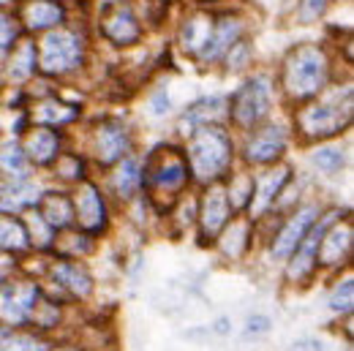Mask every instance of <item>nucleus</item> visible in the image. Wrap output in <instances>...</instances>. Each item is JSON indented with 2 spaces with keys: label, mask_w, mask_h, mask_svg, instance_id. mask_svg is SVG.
I'll list each match as a JSON object with an SVG mask.
<instances>
[{
  "label": "nucleus",
  "mask_w": 354,
  "mask_h": 351,
  "mask_svg": "<svg viewBox=\"0 0 354 351\" xmlns=\"http://www.w3.org/2000/svg\"><path fill=\"white\" fill-rule=\"evenodd\" d=\"M36 68V46L33 44H19L14 46V57H11V66H8V77L11 79H25L30 77Z\"/></svg>",
  "instance_id": "28"
},
{
  "label": "nucleus",
  "mask_w": 354,
  "mask_h": 351,
  "mask_svg": "<svg viewBox=\"0 0 354 351\" xmlns=\"http://www.w3.org/2000/svg\"><path fill=\"white\" fill-rule=\"evenodd\" d=\"M354 305V283L352 278H346L344 283H338L330 294V307L333 310H352Z\"/></svg>",
  "instance_id": "35"
},
{
  "label": "nucleus",
  "mask_w": 354,
  "mask_h": 351,
  "mask_svg": "<svg viewBox=\"0 0 354 351\" xmlns=\"http://www.w3.org/2000/svg\"><path fill=\"white\" fill-rule=\"evenodd\" d=\"M30 115H33V120L41 123V126H66V123H71V120L80 115V109L71 106V104H63V101L55 98V95H49V98L39 101V104L33 106Z\"/></svg>",
  "instance_id": "22"
},
{
  "label": "nucleus",
  "mask_w": 354,
  "mask_h": 351,
  "mask_svg": "<svg viewBox=\"0 0 354 351\" xmlns=\"http://www.w3.org/2000/svg\"><path fill=\"white\" fill-rule=\"evenodd\" d=\"M188 164L185 155L175 147H156L145 167V182L150 191V202L164 213L172 207L175 196L188 182Z\"/></svg>",
  "instance_id": "3"
},
{
  "label": "nucleus",
  "mask_w": 354,
  "mask_h": 351,
  "mask_svg": "<svg viewBox=\"0 0 354 351\" xmlns=\"http://www.w3.org/2000/svg\"><path fill=\"white\" fill-rule=\"evenodd\" d=\"M28 245H30V240H28L25 223L19 218H14V216L0 213V251H6V254H19V251H25Z\"/></svg>",
  "instance_id": "24"
},
{
  "label": "nucleus",
  "mask_w": 354,
  "mask_h": 351,
  "mask_svg": "<svg viewBox=\"0 0 354 351\" xmlns=\"http://www.w3.org/2000/svg\"><path fill=\"white\" fill-rule=\"evenodd\" d=\"M0 283H3V272H0Z\"/></svg>",
  "instance_id": "42"
},
{
  "label": "nucleus",
  "mask_w": 354,
  "mask_h": 351,
  "mask_svg": "<svg viewBox=\"0 0 354 351\" xmlns=\"http://www.w3.org/2000/svg\"><path fill=\"white\" fill-rule=\"evenodd\" d=\"M213 30H216V19L210 14H205V11H196V14L185 17V22L180 28V44L188 55L202 57L205 49L210 46Z\"/></svg>",
  "instance_id": "14"
},
{
  "label": "nucleus",
  "mask_w": 354,
  "mask_h": 351,
  "mask_svg": "<svg viewBox=\"0 0 354 351\" xmlns=\"http://www.w3.org/2000/svg\"><path fill=\"white\" fill-rule=\"evenodd\" d=\"M39 286L30 281H14V283H0V321L19 327L30 319V310L39 300Z\"/></svg>",
  "instance_id": "6"
},
{
  "label": "nucleus",
  "mask_w": 354,
  "mask_h": 351,
  "mask_svg": "<svg viewBox=\"0 0 354 351\" xmlns=\"http://www.w3.org/2000/svg\"><path fill=\"white\" fill-rule=\"evenodd\" d=\"M57 150L60 139L55 131H49V126H36L22 139V155L33 164H49L52 158H57Z\"/></svg>",
  "instance_id": "17"
},
{
  "label": "nucleus",
  "mask_w": 354,
  "mask_h": 351,
  "mask_svg": "<svg viewBox=\"0 0 354 351\" xmlns=\"http://www.w3.org/2000/svg\"><path fill=\"white\" fill-rule=\"evenodd\" d=\"M19 36V25H17V17L6 8H0V60L14 49V41Z\"/></svg>",
  "instance_id": "31"
},
{
  "label": "nucleus",
  "mask_w": 354,
  "mask_h": 351,
  "mask_svg": "<svg viewBox=\"0 0 354 351\" xmlns=\"http://www.w3.org/2000/svg\"><path fill=\"white\" fill-rule=\"evenodd\" d=\"M289 180V167H278V169H270L259 180H254V193H251V213L254 216H262L267 207L272 205V199L281 193V188L286 185Z\"/></svg>",
  "instance_id": "19"
},
{
  "label": "nucleus",
  "mask_w": 354,
  "mask_h": 351,
  "mask_svg": "<svg viewBox=\"0 0 354 351\" xmlns=\"http://www.w3.org/2000/svg\"><path fill=\"white\" fill-rule=\"evenodd\" d=\"M243 36V22L237 17H223L216 22V30H213V39H210V46L205 49L202 60H218L221 55H226L232 46L240 41Z\"/></svg>",
  "instance_id": "21"
},
{
  "label": "nucleus",
  "mask_w": 354,
  "mask_h": 351,
  "mask_svg": "<svg viewBox=\"0 0 354 351\" xmlns=\"http://www.w3.org/2000/svg\"><path fill=\"white\" fill-rule=\"evenodd\" d=\"M139 185H142L139 167H136L133 158H126V161L115 169V175H112V188H115V193H118L120 199H131Z\"/></svg>",
  "instance_id": "25"
},
{
  "label": "nucleus",
  "mask_w": 354,
  "mask_h": 351,
  "mask_svg": "<svg viewBox=\"0 0 354 351\" xmlns=\"http://www.w3.org/2000/svg\"><path fill=\"white\" fill-rule=\"evenodd\" d=\"M17 22L28 30H49L63 22V8L55 0H22L17 8Z\"/></svg>",
  "instance_id": "15"
},
{
  "label": "nucleus",
  "mask_w": 354,
  "mask_h": 351,
  "mask_svg": "<svg viewBox=\"0 0 354 351\" xmlns=\"http://www.w3.org/2000/svg\"><path fill=\"white\" fill-rule=\"evenodd\" d=\"M3 164H6L8 169L22 172V153H17V150H14V155H8V153H6V155H3Z\"/></svg>",
  "instance_id": "39"
},
{
  "label": "nucleus",
  "mask_w": 354,
  "mask_h": 351,
  "mask_svg": "<svg viewBox=\"0 0 354 351\" xmlns=\"http://www.w3.org/2000/svg\"><path fill=\"white\" fill-rule=\"evenodd\" d=\"M52 281H55L60 289L71 292L74 297H88L90 292H93V278H90V272L77 262H57L52 267Z\"/></svg>",
  "instance_id": "20"
},
{
  "label": "nucleus",
  "mask_w": 354,
  "mask_h": 351,
  "mask_svg": "<svg viewBox=\"0 0 354 351\" xmlns=\"http://www.w3.org/2000/svg\"><path fill=\"white\" fill-rule=\"evenodd\" d=\"M292 351H324V346L319 341H300V343H295Z\"/></svg>",
  "instance_id": "40"
},
{
  "label": "nucleus",
  "mask_w": 354,
  "mask_h": 351,
  "mask_svg": "<svg viewBox=\"0 0 354 351\" xmlns=\"http://www.w3.org/2000/svg\"><path fill=\"white\" fill-rule=\"evenodd\" d=\"M98 25H101V33H104L109 41H115V44H120V46L136 44L139 36H142V28H139L136 14H133L126 3H120V0L106 3V6L101 8Z\"/></svg>",
  "instance_id": "8"
},
{
  "label": "nucleus",
  "mask_w": 354,
  "mask_h": 351,
  "mask_svg": "<svg viewBox=\"0 0 354 351\" xmlns=\"http://www.w3.org/2000/svg\"><path fill=\"white\" fill-rule=\"evenodd\" d=\"M85 57V41L74 30H49L39 41L36 49V66L49 77H63L71 74L74 68L82 66Z\"/></svg>",
  "instance_id": "4"
},
{
  "label": "nucleus",
  "mask_w": 354,
  "mask_h": 351,
  "mask_svg": "<svg viewBox=\"0 0 354 351\" xmlns=\"http://www.w3.org/2000/svg\"><path fill=\"white\" fill-rule=\"evenodd\" d=\"M327 8V0H303L300 3V14H303V19H316L322 11Z\"/></svg>",
  "instance_id": "37"
},
{
  "label": "nucleus",
  "mask_w": 354,
  "mask_h": 351,
  "mask_svg": "<svg viewBox=\"0 0 354 351\" xmlns=\"http://www.w3.org/2000/svg\"><path fill=\"white\" fill-rule=\"evenodd\" d=\"M316 207H300L292 218L283 223V229L278 231L275 243H272V256L275 259H289L295 254V248L300 245V240L308 234V229L313 226V218H316Z\"/></svg>",
  "instance_id": "11"
},
{
  "label": "nucleus",
  "mask_w": 354,
  "mask_h": 351,
  "mask_svg": "<svg viewBox=\"0 0 354 351\" xmlns=\"http://www.w3.org/2000/svg\"><path fill=\"white\" fill-rule=\"evenodd\" d=\"M270 112V88L265 79H251L234 93L232 98V117L237 126L251 129Z\"/></svg>",
  "instance_id": "7"
},
{
  "label": "nucleus",
  "mask_w": 354,
  "mask_h": 351,
  "mask_svg": "<svg viewBox=\"0 0 354 351\" xmlns=\"http://www.w3.org/2000/svg\"><path fill=\"white\" fill-rule=\"evenodd\" d=\"M327 55L324 49L316 44L295 46L289 52V57L283 60V74H281V85L286 90L289 98L303 101L316 95L319 90L327 85Z\"/></svg>",
  "instance_id": "2"
},
{
  "label": "nucleus",
  "mask_w": 354,
  "mask_h": 351,
  "mask_svg": "<svg viewBox=\"0 0 354 351\" xmlns=\"http://www.w3.org/2000/svg\"><path fill=\"white\" fill-rule=\"evenodd\" d=\"M131 150V142H129V131L123 123L118 120H104L98 123L95 129V153L104 164H112V161H123V155Z\"/></svg>",
  "instance_id": "12"
},
{
  "label": "nucleus",
  "mask_w": 354,
  "mask_h": 351,
  "mask_svg": "<svg viewBox=\"0 0 354 351\" xmlns=\"http://www.w3.org/2000/svg\"><path fill=\"white\" fill-rule=\"evenodd\" d=\"M267 327H270V321L265 316H257L248 321V335H262V332H267Z\"/></svg>",
  "instance_id": "38"
},
{
  "label": "nucleus",
  "mask_w": 354,
  "mask_h": 351,
  "mask_svg": "<svg viewBox=\"0 0 354 351\" xmlns=\"http://www.w3.org/2000/svg\"><path fill=\"white\" fill-rule=\"evenodd\" d=\"M185 164L199 182H216L232 167V139L218 126H196L188 139Z\"/></svg>",
  "instance_id": "1"
},
{
  "label": "nucleus",
  "mask_w": 354,
  "mask_h": 351,
  "mask_svg": "<svg viewBox=\"0 0 354 351\" xmlns=\"http://www.w3.org/2000/svg\"><path fill=\"white\" fill-rule=\"evenodd\" d=\"M313 164L319 169H324V172H338L344 167V150H338V147H322V150L313 153Z\"/></svg>",
  "instance_id": "33"
},
{
  "label": "nucleus",
  "mask_w": 354,
  "mask_h": 351,
  "mask_svg": "<svg viewBox=\"0 0 354 351\" xmlns=\"http://www.w3.org/2000/svg\"><path fill=\"white\" fill-rule=\"evenodd\" d=\"M283 147H286V131L281 126H267L248 139L245 158L251 164H270L283 153Z\"/></svg>",
  "instance_id": "16"
},
{
  "label": "nucleus",
  "mask_w": 354,
  "mask_h": 351,
  "mask_svg": "<svg viewBox=\"0 0 354 351\" xmlns=\"http://www.w3.org/2000/svg\"><path fill=\"white\" fill-rule=\"evenodd\" d=\"M39 216L49 229H66L74 220L71 199L63 193H44V199L39 205Z\"/></svg>",
  "instance_id": "23"
},
{
  "label": "nucleus",
  "mask_w": 354,
  "mask_h": 351,
  "mask_svg": "<svg viewBox=\"0 0 354 351\" xmlns=\"http://www.w3.org/2000/svg\"><path fill=\"white\" fill-rule=\"evenodd\" d=\"M229 218H232V205H229L226 188L213 182L205 191L202 205H199V234H202V240H216L218 231L229 223Z\"/></svg>",
  "instance_id": "9"
},
{
  "label": "nucleus",
  "mask_w": 354,
  "mask_h": 351,
  "mask_svg": "<svg viewBox=\"0 0 354 351\" xmlns=\"http://www.w3.org/2000/svg\"><path fill=\"white\" fill-rule=\"evenodd\" d=\"M352 120V98L341 104L335 101H322V104H310L297 115V126L300 131L310 139H327L341 133Z\"/></svg>",
  "instance_id": "5"
},
{
  "label": "nucleus",
  "mask_w": 354,
  "mask_h": 351,
  "mask_svg": "<svg viewBox=\"0 0 354 351\" xmlns=\"http://www.w3.org/2000/svg\"><path fill=\"white\" fill-rule=\"evenodd\" d=\"M251 193H254V177H248V175L232 177V185H229V191H226L232 210H234V207H245V205L251 202Z\"/></svg>",
  "instance_id": "30"
},
{
  "label": "nucleus",
  "mask_w": 354,
  "mask_h": 351,
  "mask_svg": "<svg viewBox=\"0 0 354 351\" xmlns=\"http://www.w3.org/2000/svg\"><path fill=\"white\" fill-rule=\"evenodd\" d=\"M57 319H60L57 305L41 300V294H39V300H36V305H33V310H30V319H28V321H33L36 327L46 330V327H55V324H57Z\"/></svg>",
  "instance_id": "32"
},
{
  "label": "nucleus",
  "mask_w": 354,
  "mask_h": 351,
  "mask_svg": "<svg viewBox=\"0 0 354 351\" xmlns=\"http://www.w3.org/2000/svg\"><path fill=\"white\" fill-rule=\"evenodd\" d=\"M55 245L66 254V256H80V254H90V240L85 234H80V231H74V234H66V237H60V240H55Z\"/></svg>",
  "instance_id": "34"
},
{
  "label": "nucleus",
  "mask_w": 354,
  "mask_h": 351,
  "mask_svg": "<svg viewBox=\"0 0 354 351\" xmlns=\"http://www.w3.org/2000/svg\"><path fill=\"white\" fill-rule=\"evenodd\" d=\"M352 237L354 229L349 220L338 223V226H327V231L322 234V243H319V251H316V262L327 264V267H335V264H344L349 251H352Z\"/></svg>",
  "instance_id": "13"
},
{
  "label": "nucleus",
  "mask_w": 354,
  "mask_h": 351,
  "mask_svg": "<svg viewBox=\"0 0 354 351\" xmlns=\"http://www.w3.org/2000/svg\"><path fill=\"white\" fill-rule=\"evenodd\" d=\"M248 229H251L248 220H232V226L223 231L221 237V251L226 256L237 259V256L245 254V248H248Z\"/></svg>",
  "instance_id": "26"
},
{
  "label": "nucleus",
  "mask_w": 354,
  "mask_h": 351,
  "mask_svg": "<svg viewBox=\"0 0 354 351\" xmlns=\"http://www.w3.org/2000/svg\"><path fill=\"white\" fill-rule=\"evenodd\" d=\"M52 351H80V349H74V346H66V349H52Z\"/></svg>",
  "instance_id": "41"
},
{
  "label": "nucleus",
  "mask_w": 354,
  "mask_h": 351,
  "mask_svg": "<svg viewBox=\"0 0 354 351\" xmlns=\"http://www.w3.org/2000/svg\"><path fill=\"white\" fill-rule=\"evenodd\" d=\"M71 210H74V218L80 220V226L85 231H98L106 226V207H104V199L98 193L95 185L82 182L71 199Z\"/></svg>",
  "instance_id": "10"
},
{
  "label": "nucleus",
  "mask_w": 354,
  "mask_h": 351,
  "mask_svg": "<svg viewBox=\"0 0 354 351\" xmlns=\"http://www.w3.org/2000/svg\"><path fill=\"white\" fill-rule=\"evenodd\" d=\"M223 106H226V101L218 98V95L205 98V101L194 104V106L185 112L183 120H185V123H196V126H210V123H216V120L223 115Z\"/></svg>",
  "instance_id": "27"
},
{
  "label": "nucleus",
  "mask_w": 354,
  "mask_h": 351,
  "mask_svg": "<svg viewBox=\"0 0 354 351\" xmlns=\"http://www.w3.org/2000/svg\"><path fill=\"white\" fill-rule=\"evenodd\" d=\"M57 175L66 180H80L82 177V161L77 155H60L57 158Z\"/></svg>",
  "instance_id": "36"
},
{
  "label": "nucleus",
  "mask_w": 354,
  "mask_h": 351,
  "mask_svg": "<svg viewBox=\"0 0 354 351\" xmlns=\"http://www.w3.org/2000/svg\"><path fill=\"white\" fill-rule=\"evenodd\" d=\"M330 223H333V218H324L310 234H306V237L300 240V245L295 248V256H292V264H289V278H292V281L306 278L310 269H313V264H316V251H319V243H322V234L327 231Z\"/></svg>",
  "instance_id": "18"
},
{
  "label": "nucleus",
  "mask_w": 354,
  "mask_h": 351,
  "mask_svg": "<svg viewBox=\"0 0 354 351\" xmlns=\"http://www.w3.org/2000/svg\"><path fill=\"white\" fill-rule=\"evenodd\" d=\"M0 351H49L44 341L25 332H8L0 338Z\"/></svg>",
  "instance_id": "29"
}]
</instances>
